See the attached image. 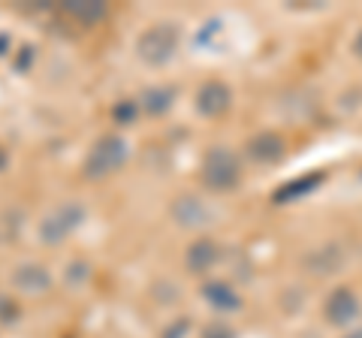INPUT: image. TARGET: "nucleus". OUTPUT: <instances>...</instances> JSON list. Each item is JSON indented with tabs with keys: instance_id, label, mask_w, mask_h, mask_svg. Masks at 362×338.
Masks as SVG:
<instances>
[{
	"instance_id": "nucleus-1",
	"label": "nucleus",
	"mask_w": 362,
	"mask_h": 338,
	"mask_svg": "<svg viewBox=\"0 0 362 338\" xmlns=\"http://www.w3.org/2000/svg\"><path fill=\"white\" fill-rule=\"evenodd\" d=\"M127 157H130L127 139L118 136V133H106V136H100L94 142V148L88 151L85 163H82V175L88 182H100V178L118 173V169L127 163Z\"/></svg>"
},
{
	"instance_id": "nucleus-2",
	"label": "nucleus",
	"mask_w": 362,
	"mask_h": 338,
	"mask_svg": "<svg viewBox=\"0 0 362 338\" xmlns=\"http://www.w3.org/2000/svg\"><path fill=\"white\" fill-rule=\"evenodd\" d=\"M178 37L181 33L175 21H154L136 40V54L148 66H163L166 61H173V54L178 49Z\"/></svg>"
},
{
	"instance_id": "nucleus-3",
	"label": "nucleus",
	"mask_w": 362,
	"mask_h": 338,
	"mask_svg": "<svg viewBox=\"0 0 362 338\" xmlns=\"http://www.w3.org/2000/svg\"><path fill=\"white\" fill-rule=\"evenodd\" d=\"M199 182L209 190H233L242 182V163L230 148L223 145H214V148L206 151L199 166Z\"/></svg>"
},
{
	"instance_id": "nucleus-4",
	"label": "nucleus",
	"mask_w": 362,
	"mask_h": 338,
	"mask_svg": "<svg viewBox=\"0 0 362 338\" xmlns=\"http://www.w3.org/2000/svg\"><path fill=\"white\" fill-rule=\"evenodd\" d=\"M85 218H88V211H85L82 202H64V206L49 211V215L42 218V223H40L42 245H49V247L61 245L66 235H73L78 227H82Z\"/></svg>"
},
{
	"instance_id": "nucleus-5",
	"label": "nucleus",
	"mask_w": 362,
	"mask_h": 338,
	"mask_svg": "<svg viewBox=\"0 0 362 338\" xmlns=\"http://www.w3.org/2000/svg\"><path fill=\"white\" fill-rule=\"evenodd\" d=\"M323 314H326V320H329L332 326H350V323H356V317L362 314L359 296L350 287H335L329 293V299H326Z\"/></svg>"
},
{
	"instance_id": "nucleus-6",
	"label": "nucleus",
	"mask_w": 362,
	"mask_h": 338,
	"mask_svg": "<svg viewBox=\"0 0 362 338\" xmlns=\"http://www.w3.org/2000/svg\"><path fill=\"white\" fill-rule=\"evenodd\" d=\"M233 106V91L218 78H211L197 91V112L206 118H221L226 109Z\"/></svg>"
},
{
	"instance_id": "nucleus-7",
	"label": "nucleus",
	"mask_w": 362,
	"mask_h": 338,
	"mask_svg": "<svg viewBox=\"0 0 362 338\" xmlns=\"http://www.w3.org/2000/svg\"><path fill=\"white\" fill-rule=\"evenodd\" d=\"M13 287L28 296H37V293L52 290V272L40 263H21L13 269Z\"/></svg>"
},
{
	"instance_id": "nucleus-8",
	"label": "nucleus",
	"mask_w": 362,
	"mask_h": 338,
	"mask_svg": "<svg viewBox=\"0 0 362 338\" xmlns=\"http://www.w3.org/2000/svg\"><path fill=\"white\" fill-rule=\"evenodd\" d=\"M169 211H173L175 223H181V227H206V223H211V209L202 199L190 197V194L178 197Z\"/></svg>"
},
{
	"instance_id": "nucleus-9",
	"label": "nucleus",
	"mask_w": 362,
	"mask_h": 338,
	"mask_svg": "<svg viewBox=\"0 0 362 338\" xmlns=\"http://www.w3.org/2000/svg\"><path fill=\"white\" fill-rule=\"evenodd\" d=\"M218 242H211V239H197L194 245H187V251H185V269L190 275H202L206 269H211L214 263H218Z\"/></svg>"
},
{
	"instance_id": "nucleus-10",
	"label": "nucleus",
	"mask_w": 362,
	"mask_h": 338,
	"mask_svg": "<svg viewBox=\"0 0 362 338\" xmlns=\"http://www.w3.org/2000/svg\"><path fill=\"white\" fill-rule=\"evenodd\" d=\"M247 157L254 163H278L284 157V139L278 133H257V136L247 142Z\"/></svg>"
},
{
	"instance_id": "nucleus-11",
	"label": "nucleus",
	"mask_w": 362,
	"mask_h": 338,
	"mask_svg": "<svg viewBox=\"0 0 362 338\" xmlns=\"http://www.w3.org/2000/svg\"><path fill=\"white\" fill-rule=\"evenodd\" d=\"M175 97H178V91L173 85H154V88H145V91H142L139 106L148 112V115L160 118V115H166V112L175 106Z\"/></svg>"
},
{
	"instance_id": "nucleus-12",
	"label": "nucleus",
	"mask_w": 362,
	"mask_h": 338,
	"mask_svg": "<svg viewBox=\"0 0 362 338\" xmlns=\"http://www.w3.org/2000/svg\"><path fill=\"white\" fill-rule=\"evenodd\" d=\"M202 299L218 311H235L242 305L239 293H235L230 284H223V281H209V284H202Z\"/></svg>"
},
{
	"instance_id": "nucleus-13",
	"label": "nucleus",
	"mask_w": 362,
	"mask_h": 338,
	"mask_svg": "<svg viewBox=\"0 0 362 338\" xmlns=\"http://www.w3.org/2000/svg\"><path fill=\"white\" fill-rule=\"evenodd\" d=\"M344 263V251L338 245H326L320 251H314L308 257V269L314 275H329V272H338Z\"/></svg>"
},
{
	"instance_id": "nucleus-14",
	"label": "nucleus",
	"mask_w": 362,
	"mask_h": 338,
	"mask_svg": "<svg viewBox=\"0 0 362 338\" xmlns=\"http://www.w3.org/2000/svg\"><path fill=\"white\" fill-rule=\"evenodd\" d=\"M64 13L73 16L76 21L82 25H97L100 18H106V4H97V0H66L64 4Z\"/></svg>"
},
{
	"instance_id": "nucleus-15",
	"label": "nucleus",
	"mask_w": 362,
	"mask_h": 338,
	"mask_svg": "<svg viewBox=\"0 0 362 338\" xmlns=\"http://www.w3.org/2000/svg\"><path fill=\"white\" fill-rule=\"evenodd\" d=\"M320 182H323L320 173H311V175H305V178H293V182H287L284 187L275 190V202H290V199H296V197L311 194V190L320 185Z\"/></svg>"
},
{
	"instance_id": "nucleus-16",
	"label": "nucleus",
	"mask_w": 362,
	"mask_h": 338,
	"mask_svg": "<svg viewBox=\"0 0 362 338\" xmlns=\"http://www.w3.org/2000/svg\"><path fill=\"white\" fill-rule=\"evenodd\" d=\"M136 112H139V103H136V100H121V103L112 109V118H115V124H133Z\"/></svg>"
},
{
	"instance_id": "nucleus-17",
	"label": "nucleus",
	"mask_w": 362,
	"mask_h": 338,
	"mask_svg": "<svg viewBox=\"0 0 362 338\" xmlns=\"http://www.w3.org/2000/svg\"><path fill=\"white\" fill-rule=\"evenodd\" d=\"M187 330H190V317H181V320H175L173 326H166L160 338H185Z\"/></svg>"
},
{
	"instance_id": "nucleus-18",
	"label": "nucleus",
	"mask_w": 362,
	"mask_h": 338,
	"mask_svg": "<svg viewBox=\"0 0 362 338\" xmlns=\"http://www.w3.org/2000/svg\"><path fill=\"white\" fill-rule=\"evenodd\" d=\"M206 338H233V332H230V330H223V326H211Z\"/></svg>"
},
{
	"instance_id": "nucleus-19",
	"label": "nucleus",
	"mask_w": 362,
	"mask_h": 338,
	"mask_svg": "<svg viewBox=\"0 0 362 338\" xmlns=\"http://www.w3.org/2000/svg\"><path fill=\"white\" fill-rule=\"evenodd\" d=\"M30 54H33V49H30V46H25V49H21V58H18V70H25V66H28Z\"/></svg>"
},
{
	"instance_id": "nucleus-20",
	"label": "nucleus",
	"mask_w": 362,
	"mask_h": 338,
	"mask_svg": "<svg viewBox=\"0 0 362 338\" xmlns=\"http://www.w3.org/2000/svg\"><path fill=\"white\" fill-rule=\"evenodd\" d=\"M354 52L359 54V58H362V30L356 33V40H354Z\"/></svg>"
},
{
	"instance_id": "nucleus-21",
	"label": "nucleus",
	"mask_w": 362,
	"mask_h": 338,
	"mask_svg": "<svg viewBox=\"0 0 362 338\" xmlns=\"http://www.w3.org/2000/svg\"><path fill=\"white\" fill-rule=\"evenodd\" d=\"M4 166H6V151L0 148V169H4Z\"/></svg>"
},
{
	"instance_id": "nucleus-22",
	"label": "nucleus",
	"mask_w": 362,
	"mask_h": 338,
	"mask_svg": "<svg viewBox=\"0 0 362 338\" xmlns=\"http://www.w3.org/2000/svg\"><path fill=\"white\" fill-rule=\"evenodd\" d=\"M344 338H362V330H356V332H350V335H344Z\"/></svg>"
}]
</instances>
